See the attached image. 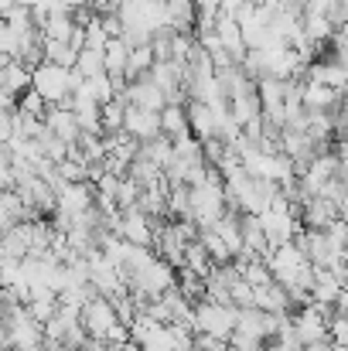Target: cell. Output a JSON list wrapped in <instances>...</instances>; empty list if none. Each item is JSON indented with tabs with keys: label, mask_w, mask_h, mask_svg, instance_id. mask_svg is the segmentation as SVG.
Listing matches in <instances>:
<instances>
[{
	"label": "cell",
	"mask_w": 348,
	"mask_h": 351,
	"mask_svg": "<svg viewBox=\"0 0 348 351\" xmlns=\"http://www.w3.org/2000/svg\"><path fill=\"white\" fill-rule=\"evenodd\" d=\"M338 167H342V157L338 154H321L304 174H301V188L308 198H318L335 178H338Z\"/></svg>",
	"instance_id": "6"
},
{
	"label": "cell",
	"mask_w": 348,
	"mask_h": 351,
	"mask_svg": "<svg viewBox=\"0 0 348 351\" xmlns=\"http://www.w3.org/2000/svg\"><path fill=\"white\" fill-rule=\"evenodd\" d=\"M96 184L93 181H82V184H62L58 191V212L69 215V219H79L86 212L96 208Z\"/></svg>",
	"instance_id": "7"
},
{
	"label": "cell",
	"mask_w": 348,
	"mask_h": 351,
	"mask_svg": "<svg viewBox=\"0 0 348 351\" xmlns=\"http://www.w3.org/2000/svg\"><path fill=\"white\" fill-rule=\"evenodd\" d=\"M335 351H348V348H338V345H335Z\"/></svg>",
	"instance_id": "39"
},
{
	"label": "cell",
	"mask_w": 348,
	"mask_h": 351,
	"mask_svg": "<svg viewBox=\"0 0 348 351\" xmlns=\"http://www.w3.org/2000/svg\"><path fill=\"white\" fill-rule=\"evenodd\" d=\"M31 82H34V72L31 69H24L21 62H14V58H3V65H0V89H3V103H17L27 89H31Z\"/></svg>",
	"instance_id": "8"
},
{
	"label": "cell",
	"mask_w": 348,
	"mask_h": 351,
	"mask_svg": "<svg viewBox=\"0 0 348 351\" xmlns=\"http://www.w3.org/2000/svg\"><path fill=\"white\" fill-rule=\"evenodd\" d=\"M345 293L342 280L332 273V269H314V287H311V304H321V307H335L338 297Z\"/></svg>",
	"instance_id": "15"
},
{
	"label": "cell",
	"mask_w": 348,
	"mask_h": 351,
	"mask_svg": "<svg viewBox=\"0 0 348 351\" xmlns=\"http://www.w3.org/2000/svg\"><path fill=\"white\" fill-rule=\"evenodd\" d=\"M164 3H167V0H164Z\"/></svg>",
	"instance_id": "40"
},
{
	"label": "cell",
	"mask_w": 348,
	"mask_h": 351,
	"mask_svg": "<svg viewBox=\"0 0 348 351\" xmlns=\"http://www.w3.org/2000/svg\"><path fill=\"white\" fill-rule=\"evenodd\" d=\"M79 55L82 51H76L69 41H45V62H55L62 69H76L79 65Z\"/></svg>",
	"instance_id": "29"
},
{
	"label": "cell",
	"mask_w": 348,
	"mask_h": 351,
	"mask_svg": "<svg viewBox=\"0 0 348 351\" xmlns=\"http://www.w3.org/2000/svg\"><path fill=\"white\" fill-rule=\"evenodd\" d=\"M72 86H76L72 69H62V65H55V62H45V65L34 69L31 89L41 93L48 106H65V103L72 99Z\"/></svg>",
	"instance_id": "1"
},
{
	"label": "cell",
	"mask_w": 348,
	"mask_h": 351,
	"mask_svg": "<svg viewBox=\"0 0 348 351\" xmlns=\"http://www.w3.org/2000/svg\"><path fill=\"white\" fill-rule=\"evenodd\" d=\"M82 324H86L89 338L106 341L116 328L123 324V321H119V311H116V300H110V297H93V300L82 307Z\"/></svg>",
	"instance_id": "4"
},
{
	"label": "cell",
	"mask_w": 348,
	"mask_h": 351,
	"mask_svg": "<svg viewBox=\"0 0 348 351\" xmlns=\"http://www.w3.org/2000/svg\"><path fill=\"white\" fill-rule=\"evenodd\" d=\"M308 351H335V341H318V345H308Z\"/></svg>",
	"instance_id": "38"
},
{
	"label": "cell",
	"mask_w": 348,
	"mask_h": 351,
	"mask_svg": "<svg viewBox=\"0 0 348 351\" xmlns=\"http://www.w3.org/2000/svg\"><path fill=\"white\" fill-rule=\"evenodd\" d=\"M342 219V208L328 198H311L301 212V226L304 229H314V232H328L335 222Z\"/></svg>",
	"instance_id": "10"
},
{
	"label": "cell",
	"mask_w": 348,
	"mask_h": 351,
	"mask_svg": "<svg viewBox=\"0 0 348 351\" xmlns=\"http://www.w3.org/2000/svg\"><path fill=\"white\" fill-rule=\"evenodd\" d=\"M119 21L123 27H143L150 34L167 27L164 17V0H123L119 3Z\"/></svg>",
	"instance_id": "3"
},
{
	"label": "cell",
	"mask_w": 348,
	"mask_h": 351,
	"mask_svg": "<svg viewBox=\"0 0 348 351\" xmlns=\"http://www.w3.org/2000/svg\"><path fill=\"white\" fill-rule=\"evenodd\" d=\"M24 222H34V212L24 205V198L17 191H3L0 195V226H3V232H10Z\"/></svg>",
	"instance_id": "14"
},
{
	"label": "cell",
	"mask_w": 348,
	"mask_h": 351,
	"mask_svg": "<svg viewBox=\"0 0 348 351\" xmlns=\"http://www.w3.org/2000/svg\"><path fill=\"white\" fill-rule=\"evenodd\" d=\"M178 290L192 300V304H202L209 297V280L192 273V269H178Z\"/></svg>",
	"instance_id": "24"
},
{
	"label": "cell",
	"mask_w": 348,
	"mask_h": 351,
	"mask_svg": "<svg viewBox=\"0 0 348 351\" xmlns=\"http://www.w3.org/2000/svg\"><path fill=\"white\" fill-rule=\"evenodd\" d=\"M195 3H198V10H216V14L222 10V0H195Z\"/></svg>",
	"instance_id": "37"
},
{
	"label": "cell",
	"mask_w": 348,
	"mask_h": 351,
	"mask_svg": "<svg viewBox=\"0 0 348 351\" xmlns=\"http://www.w3.org/2000/svg\"><path fill=\"white\" fill-rule=\"evenodd\" d=\"M242 235H246V249H253L256 256L270 252V239H266V229H263L259 215H242Z\"/></svg>",
	"instance_id": "22"
},
{
	"label": "cell",
	"mask_w": 348,
	"mask_h": 351,
	"mask_svg": "<svg viewBox=\"0 0 348 351\" xmlns=\"http://www.w3.org/2000/svg\"><path fill=\"white\" fill-rule=\"evenodd\" d=\"M219 235L226 239V245L232 249V256H242L246 249V235H242V212H226V219L216 226Z\"/></svg>",
	"instance_id": "18"
},
{
	"label": "cell",
	"mask_w": 348,
	"mask_h": 351,
	"mask_svg": "<svg viewBox=\"0 0 348 351\" xmlns=\"http://www.w3.org/2000/svg\"><path fill=\"white\" fill-rule=\"evenodd\" d=\"M181 269H192V273H198V276L209 280V273L216 269V259L209 256V249H205L202 242H192L188 252H185V266H181Z\"/></svg>",
	"instance_id": "26"
},
{
	"label": "cell",
	"mask_w": 348,
	"mask_h": 351,
	"mask_svg": "<svg viewBox=\"0 0 348 351\" xmlns=\"http://www.w3.org/2000/svg\"><path fill=\"white\" fill-rule=\"evenodd\" d=\"M45 123H48V130H51L55 136H62L65 143H79V140H82V123H79V117H76L69 106H51Z\"/></svg>",
	"instance_id": "13"
},
{
	"label": "cell",
	"mask_w": 348,
	"mask_h": 351,
	"mask_svg": "<svg viewBox=\"0 0 348 351\" xmlns=\"http://www.w3.org/2000/svg\"><path fill=\"white\" fill-rule=\"evenodd\" d=\"M235 324H239V307H226V304H216V300H202L198 304L195 335H212V338L232 341Z\"/></svg>",
	"instance_id": "2"
},
{
	"label": "cell",
	"mask_w": 348,
	"mask_h": 351,
	"mask_svg": "<svg viewBox=\"0 0 348 351\" xmlns=\"http://www.w3.org/2000/svg\"><path fill=\"white\" fill-rule=\"evenodd\" d=\"M116 232L123 235L130 245H143V249H154V239H157V222L140 212V208H123L119 212V229Z\"/></svg>",
	"instance_id": "5"
},
{
	"label": "cell",
	"mask_w": 348,
	"mask_h": 351,
	"mask_svg": "<svg viewBox=\"0 0 348 351\" xmlns=\"http://www.w3.org/2000/svg\"><path fill=\"white\" fill-rule=\"evenodd\" d=\"M130 45L123 41V38H113L110 45H106V72L113 75V79H119L123 72H126V65H130Z\"/></svg>",
	"instance_id": "27"
},
{
	"label": "cell",
	"mask_w": 348,
	"mask_h": 351,
	"mask_svg": "<svg viewBox=\"0 0 348 351\" xmlns=\"http://www.w3.org/2000/svg\"><path fill=\"white\" fill-rule=\"evenodd\" d=\"M76 27H79V24H76V17H72V14H51V17H48V24H45L41 31H45V38H48V41H72Z\"/></svg>",
	"instance_id": "28"
},
{
	"label": "cell",
	"mask_w": 348,
	"mask_h": 351,
	"mask_svg": "<svg viewBox=\"0 0 348 351\" xmlns=\"http://www.w3.org/2000/svg\"><path fill=\"white\" fill-rule=\"evenodd\" d=\"M161 126H164V136L171 140H181L192 133V123H188V106H167L161 113Z\"/></svg>",
	"instance_id": "19"
},
{
	"label": "cell",
	"mask_w": 348,
	"mask_h": 351,
	"mask_svg": "<svg viewBox=\"0 0 348 351\" xmlns=\"http://www.w3.org/2000/svg\"><path fill=\"white\" fill-rule=\"evenodd\" d=\"M140 157H147L150 164H157L161 171L174 160V140L171 136H157V140H147L140 143Z\"/></svg>",
	"instance_id": "21"
},
{
	"label": "cell",
	"mask_w": 348,
	"mask_h": 351,
	"mask_svg": "<svg viewBox=\"0 0 348 351\" xmlns=\"http://www.w3.org/2000/svg\"><path fill=\"white\" fill-rule=\"evenodd\" d=\"M126 103H130V106H137V110H150V113H164V110H167V96H164V89H161V86H154V82H150V75L130 86Z\"/></svg>",
	"instance_id": "11"
},
{
	"label": "cell",
	"mask_w": 348,
	"mask_h": 351,
	"mask_svg": "<svg viewBox=\"0 0 348 351\" xmlns=\"http://www.w3.org/2000/svg\"><path fill=\"white\" fill-rule=\"evenodd\" d=\"M188 123H192V133L198 140H209V136H219V117L209 103H198L192 99L188 103Z\"/></svg>",
	"instance_id": "16"
},
{
	"label": "cell",
	"mask_w": 348,
	"mask_h": 351,
	"mask_svg": "<svg viewBox=\"0 0 348 351\" xmlns=\"http://www.w3.org/2000/svg\"><path fill=\"white\" fill-rule=\"evenodd\" d=\"M332 341L338 348H348V317H342V314L332 321Z\"/></svg>",
	"instance_id": "35"
},
{
	"label": "cell",
	"mask_w": 348,
	"mask_h": 351,
	"mask_svg": "<svg viewBox=\"0 0 348 351\" xmlns=\"http://www.w3.org/2000/svg\"><path fill=\"white\" fill-rule=\"evenodd\" d=\"M328 239L335 242V249H338V252H348V222L345 219H338V222L328 229Z\"/></svg>",
	"instance_id": "33"
},
{
	"label": "cell",
	"mask_w": 348,
	"mask_h": 351,
	"mask_svg": "<svg viewBox=\"0 0 348 351\" xmlns=\"http://www.w3.org/2000/svg\"><path fill=\"white\" fill-rule=\"evenodd\" d=\"M164 17H167V27L174 34H195V27H198V3L195 0H167L164 3Z\"/></svg>",
	"instance_id": "12"
},
{
	"label": "cell",
	"mask_w": 348,
	"mask_h": 351,
	"mask_svg": "<svg viewBox=\"0 0 348 351\" xmlns=\"http://www.w3.org/2000/svg\"><path fill=\"white\" fill-rule=\"evenodd\" d=\"M17 110H21L24 117L45 119V117H48V110H51V106L45 103V96H41V93H34V89H27V93H24V96L17 99Z\"/></svg>",
	"instance_id": "31"
},
{
	"label": "cell",
	"mask_w": 348,
	"mask_h": 351,
	"mask_svg": "<svg viewBox=\"0 0 348 351\" xmlns=\"http://www.w3.org/2000/svg\"><path fill=\"white\" fill-rule=\"evenodd\" d=\"M335 24H332V17H325V14H304V34L321 48V45H332V38H335Z\"/></svg>",
	"instance_id": "20"
},
{
	"label": "cell",
	"mask_w": 348,
	"mask_h": 351,
	"mask_svg": "<svg viewBox=\"0 0 348 351\" xmlns=\"http://www.w3.org/2000/svg\"><path fill=\"white\" fill-rule=\"evenodd\" d=\"M202 150H205L209 167H219V164L226 160V154H229V143L219 140V136H209V140H202Z\"/></svg>",
	"instance_id": "32"
},
{
	"label": "cell",
	"mask_w": 348,
	"mask_h": 351,
	"mask_svg": "<svg viewBox=\"0 0 348 351\" xmlns=\"http://www.w3.org/2000/svg\"><path fill=\"white\" fill-rule=\"evenodd\" d=\"M126 106H130V103H123V99H113L110 106H103V130H106V136L123 133V123H126Z\"/></svg>",
	"instance_id": "30"
},
{
	"label": "cell",
	"mask_w": 348,
	"mask_h": 351,
	"mask_svg": "<svg viewBox=\"0 0 348 351\" xmlns=\"http://www.w3.org/2000/svg\"><path fill=\"white\" fill-rule=\"evenodd\" d=\"M123 133H130V136H133V140H140V143L164 136V126H161V113H150V110H137V106H126V123H123Z\"/></svg>",
	"instance_id": "9"
},
{
	"label": "cell",
	"mask_w": 348,
	"mask_h": 351,
	"mask_svg": "<svg viewBox=\"0 0 348 351\" xmlns=\"http://www.w3.org/2000/svg\"><path fill=\"white\" fill-rule=\"evenodd\" d=\"M342 3H345V0H308V14H325V17H332Z\"/></svg>",
	"instance_id": "36"
},
{
	"label": "cell",
	"mask_w": 348,
	"mask_h": 351,
	"mask_svg": "<svg viewBox=\"0 0 348 351\" xmlns=\"http://www.w3.org/2000/svg\"><path fill=\"white\" fill-rule=\"evenodd\" d=\"M256 89H259V99H263V113L283 110V99H287V82L283 79H263V82H256Z\"/></svg>",
	"instance_id": "23"
},
{
	"label": "cell",
	"mask_w": 348,
	"mask_h": 351,
	"mask_svg": "<svg viewBox=\"0 0 348 351\" xmlns=\"http://www.w3.org/2000/svg\"><path fill=\"white\" fill-rule=\"evenodd\" d=\"M76 72H79L86 82H93V79H100V75H110V72H106V51H93V48H86V51L79 55Z\"/></svg>",
	"instance_id": "25"
},
{
	"label": "cell",
	"mask_w": 348,
	"mask_h": 351,
	"mask_svg": "<svg viewBox=\"0 0 348 351\" xmlns=\"http://www.w3.org/2000/svg\"><path fill=\"white\" fill-rule=\"evenodd\" d=\"M229 110H232V117L239 119L242 126H246V123H253V119H259V117H263V99H259V89L242 93V96L229 99Z\"/></svg>",
	"instance_id": "17"
},
{
	"label": "cell",
	"mask_w": 348,
	"mask_h": 351,
	"mask_svg": "<svg viewBox=\"0 0 348 351\" xmlns=\"http://www.w3.org/2000/svg\"><path fill=\"white\" fill-rule=\"evenodd\" d=\"M195 351H229V341L212 335H195Z\"/></svg>",
	"instance_id": "34"
}]
</instances>
